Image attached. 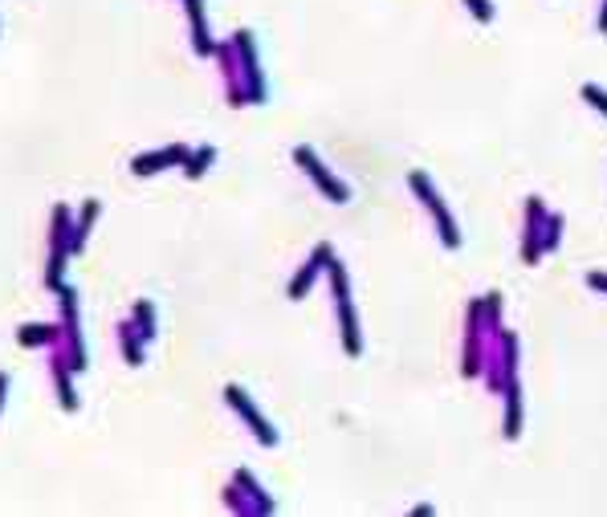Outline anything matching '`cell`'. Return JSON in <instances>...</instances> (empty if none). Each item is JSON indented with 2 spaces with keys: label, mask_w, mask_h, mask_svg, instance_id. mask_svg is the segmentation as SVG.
Returning a JSON list of instances; mask_svg holds the SVG:
<instances>
[{
  "label": "cell",
  "mask_w": 607,
  "mask_h": 517,
  "mask_svg": "<svg viewBox=\"0 0 607 517\" xmlns=\"http://www.w3.org/2000/svg\"><path fill=\"white\" fill-rule=\"evenodd\" d=\"M473 12H477V17H489V8H485V0H473Z\"/></svg>",
  "instance_id": "cell-2"
},
{
  "label": "cell",
  "mask_w": 607,
  "mask_h": 517,
  "mask_svg": "<svg viewBox=\"0 0 607 517\" xmlns=\"http://www.w3.org/2000/svg\"><path fill=\"white\" fill-rule=\"evenodd\" d=\"M583 94H587V98H591V102H595V106H599V110H604V114H607V94H604V90L587 86V90H583Z\"/></svg>",
  "instance_id": "cell-1"
},
{
  "label": "cell",
  "mask_w": 607,
  "mask_h": 517,
  "mask_svg": "<svg viewBox=\"0 0 607 517\" xmlns=\"http://www.w3.org/2000/svg\"><path fill=\"white\" fill-rule=\"evenodd\" d=\"M595 285H604V290H607V277H595Z\"/></svg>",
  "instance_id": "cell-3"
}]
</instances>
